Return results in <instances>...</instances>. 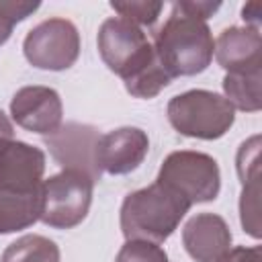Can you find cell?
Here are the masks:
<instances>
[{"instance_id": "cell-21", "label": "cell", "mask_w": 262, "mask_h": 262, "mask_svg": "<svg viewBox=\"0 0 262 262\" xmlns=\"http://www.w3.org/2000/svg\"><path fill=\"white\" fill-rule=\"evenodd\" d=\"M235 170L242 184L260 178V135H252L239 145L235 156Z\"/></svg>"}, {"instance_id": "cell-1", "label": "cell", "mask_w": 262, "mask_h": 262, "mask_svg": "<svg viewBox=\"0 0 262 262\" xmlns=\"http://www.w3.org/2000/svg\"><path fill=\"white\" fill-rule=\"evenodd\" d=\"M151 43L160 63L172 78L196 76L213 61L215 39L209 25L182 10L178 2L172 4L166 23L156 31Z\"/></svg>"}, {"instance_id": "cell-24", "label": "cell", "mask_w": 262, "mask_h": 262, "mask_svg": "<svg viewBox=\"0 0 262 262\" xmlns=\"http://www.w3.org/2000/svg\"><path fill=\"white\" fill-rule=\"evenodd\" d=\"M242 18H244L246 27L260 29V23H262V2H260V0L246 2V4L242 6Z\"/></svg>"}, {"instance_id": "cell-2", "label": "cell", "mask_w": 262, "mask_h": 262, "mask_svg": "<svg viewBox=\"0 0 262 262\" xmlns=\"http://www.w3.org/2000/svg\"><path fill=\"white\" fill-rule=\"evenodd\" d=\"M192 205L162 182L133 190L123 199L119 223L125 239L166 242Z\"/></svg>"}, {"instance_id": "cell-5", "label": "cell", "mask_w": 262, "mask_h": 262, "mask_svg": "<svg viewBox=\"0 0 262 262\" xmlns=\"http://www.w3.org/2000/svg\"><path fill=\"white\" fill-rule=\"evenodd\" d=\"M94 180L78 170H61L41 182V219L53 229L80 225L90 211Z\"/></svg>"}, {"instance_id": "cell-22", "label": "cell", "mask_w": 262, "mask_h": 262, "mask_svg": "<svg viewBox=\"0 0 262 262\" xmlns=\"http://www.w3.org/2000/svg\"><path fill=\"white\" fill-rule=\"evenodd\" d=\"M217 262H262L260 246H235L229 248Z\"/></svg>"}, {"instance_id": "cell-15", "label": "cell", "mask_w": 262, "mask_h": 262, "mask_svg": "<svg viewBox=\"0 0 262 262\" xmlns=\"http://www.w3.org/2000/svg\"><path fill=\"white\" fill-rule=\"evenodd\" d=\"M223 96L235 111L258 113L262 108V70L227 72L223 78Z\"/></svg>"}, {"instance_id": "cell-18", "label": "cell", "mask_w": 262, "mask_h": 262, "mask_svg": "<svg viewBox=\"0 0 262 262\" xmlns=\"http://www.w3.org/2000/svg\"><path fill=\"white\" fill-rule=\"evenodd\" d=\"M111 8L125 20L137 27H154L160 18L164 4L154 0H125V2H111Z\"/></svg>"}, {"instance_id": "cell-9", "label": "cell", "mask_w": 262, "mask_h": 262, "mask_svg": "<svg viewBox=\"0 0 262 262\" xmlns=\"http://www.w3.org/2000/svg\"><path fill=\"white\" fill-rule=\"evenodd\" d=\"M12 121L37 135H53L63 125V102L49 86H23L10 98Z\"/></svg>"}, {"instance_id": "cell-11", "label": "cell", "mask_w": 262, "mask_h": 262, "mask_svg": "<svg viewBox=\"0 0 262 262\" xmlns=\"http://www.w3.org/2000/svg\"><path fill=\"white\" fill-rule=\"evenodd\" d=\"M45 174V151L14 137H0V188L33 190Z\"/></svg>"}, {"instance_id": "cell-7", "label": "cell", "mask_w": 262, "mask_h": 262, "mask_svg": "<svg viewBox=\"0 0 262 262\" xmlns=\"http://www.w3.org/2000/svg\"><path fill=\"white\" fill-rule=\"evenodd\" d=\"M23 53L37 70H70L80 57V33L72 20L61 16L41 20L27 33Z\"/></svg>"}, {"instance_id": "cell-19", "label": "cell", "mask_w": 262, "mask_h": 262, "mask_svg": "<svg viewBox=\"0 0 262 262\" xmlns=\"http://www.w3.org/2000/svg\"><path fill=\"white\" fill-rule=\"evenodd\" d=\"M39 2L27 0H0V45H4L10 39L12 29L35 10H39Z\"/></svg>"}, {"instance_id": "cell-3", "label": "cell", "mask_w": 262, "mask_h": 262, "mask_svg": "<svg viewBox=\"0 0 262 262\" xmlns=\"http://www.w3.org/2000/svg\"><path fill=\"white\" fill-rule=\"evenodd\" d=\"M166 117L176 133L192 139L213 141L231 129L235 123V108L223 94L192 88L168 100Z\"/></svg>"}, {"instance_id": "cell-23", "label": "cell", "mask_w": 262, "mask_h": 262, "mask_svg": "<svg viewBox=\"0 0 262 262\" xmlns=\"http://www.w3.org/2000/svg\"><path fill=\"white\" fill-rule=\"evenodd\" d=\"M178 4L182 6V10H186L188 14L196 16L205 23L221 8V2H207V0H180Z\"/></svg>"}, {"instance_id": "cell-12", "label": "cell", "mask_w": 262, "mask_h": 262, "mask_svg": "<svg viewBox=\"0 0 262 262\" xmlns=\"http://www.w3.org/2000/svg\"><path fill=\"white\" fill-rule=\"evenodd\" d=\"M182 246L194 262H217L231 248L229 225L217 213H196L182 227Z\"/></svg>"}, {"instance_id": "cell-4", "label": "cell", "mask_w": 262, "mask_h": 262, "mask_svg": "<svg viewBox=\"0 0 262 262\" xmlns=\"http://www.w3.org/2000/svg\"><path fill=\"white\" fill-rule=\"evenodd\" d=\"M96 47L104 66L117 74L123 84L158 61L147 33L121 16H111L100 25Z\"/></svg>"}, {"instance_id": "cell-6", "label": "cell", "mask_w": 262, "mask_h": 262, "mask_svg": "<svg viewBox=\"0 0 262 262\" xmlns=\"http://www.w3.org/2000/svg\"><path fill=\"white\" fill-rule=\"evenodd\" d=\"M156 180L176 190L190 205L211 203L221 190V170L217 160L194 149H178L168 154Z\"/></svg>"}, {"instance_id": "cell-25", "label": "cell", "mask_w": 262, "mask_h": 262, "mask_svg": "<svg viewBox=\"0 0 262 262\" xmlns=\"http://www.w3.org/2000/svg\"><path fill=\"white\" fill-rule=\"evenodd\" d=\"M0 137H14V125L2 108H0Z\"/></svg>"}, {"instance_id": "cell-14", "label": "cell", "mask_w": 262, "mask_h": 262, "mask_svg": "<svg viewBox=\"0 0 262 262\" xmlns=\"http://www.w3.org/2000/svg\"><path fill=\"white\" fill-rule=\"evenodd\" d=\"M41 219V186L33 190L0 188V235L29 229Z\"/></svg>"}, {"instance_id": "cell-16", "label": "cell", "mask_w": 262, "mask_h": 262, "mask_svg": "<svg viewBox=\"0 0 262 262\" xmlns=\"http://www.w3.org/2000/svg\"><path fill=\"white\" fill-rule=\"evenodd\" d=\"M59 246L39 233H27L8 244L0 256V262H59Z\"/></svg>"}, {"instance_id": "cell-13", "label": "cell", "mask_w": 262, "mask_h": 262, "mask_svg": "<svg viewBox=\"0 0 262 262\" xmlns=\"http://www.w3.org/2000/svg\"><path fill=\"white\" fill-rule=\"evenodd\" d=\"M213 57L227 72L262 70V35L252 27H227L215 39Z\"/></svg>"}, {"instance_id": "cell-17", "label": "cell", "mask_w": 262, "mask_h": 262, "mask_svg": "<svg viewBox=\"0 0 262 262\" xmlns=\"http://www.w3.org/2000/svg\"><path fill=\"white\" fill-rule=\"evenodd\" d=\"M239 221L246 233L260 239V178L242 184L239 194Z\"/></svg>"}, {"instance_id": "cell-8", "label": "cell", "mask_w": 262, "mask_h": 262, "mask_svg": "<svg viewBox=\"0 0 262 262\" xmlns=\"http://www.w3.org/2000/svg\"><path fill=\"white\" fill-rule=\"evenodd\" d=\"M98 129L86 123H63L53 135L45 137V147L61 170H78L90 176L94 182L100 180L102 172L96 164Z\"/></svg>"}, {"instance_id": "cell-20", "label": "cell", "mask_w": 262, "mask_h": 262, "mask_svg": "<svg viewBox=\"0 0 262 262\" xmlns=\"http://www.w3.org/2000/svg\"><path fill=\"white\" fill-rule=\"evenodd\" d=\"M115 262H168V254L160 244L145 239H125Z\"/></svg>"}, {"instance_id": "cell-10", "label": "cell", "mask_w": 262, "mask_h": 262, "mask_svg": "<svg viewBox=\"0 0 262 262\" xmlns=\"http://www.w3.org/2000/svg\"><path fill=\"white\" fill-rule=\"evenodd\" d=\"M149 151V137L139 127H119L106 131L96 143V164L100 172L123 176L137 170Z\"/></svg>"}]
</instances>
